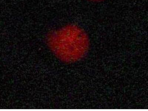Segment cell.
I'll return each instance as SVG.
<instances>
[{"mask_svg":"<svg viewBox=\"0 0 148 111\" xmlns=\"http://www.w3.org/2000/svg\"><path fill=\"white\" fill-rule=\"evenodd\" d=\"M49 46L59 59L67 63L84 57L89 49V37L79 26L69 25L50 33L47 38Z\"/></svg>","mask_w":148,"mask_h":111,"instance_id":"1","label":"cell"},{"mask_svg":"<svg viewBox=\"0 0 148 111\" xmlns=\"http://www.w3.org/2000/svg\"><path fill=\"white\" fill-rule=\"evenodd\" d=\"M88 1H91L92 2H100L101 1H104V0H88Z\"/></svg>","mask_w":148,"mask_h":111,"instance_id":"2","label":"cell"}]
</instances>
